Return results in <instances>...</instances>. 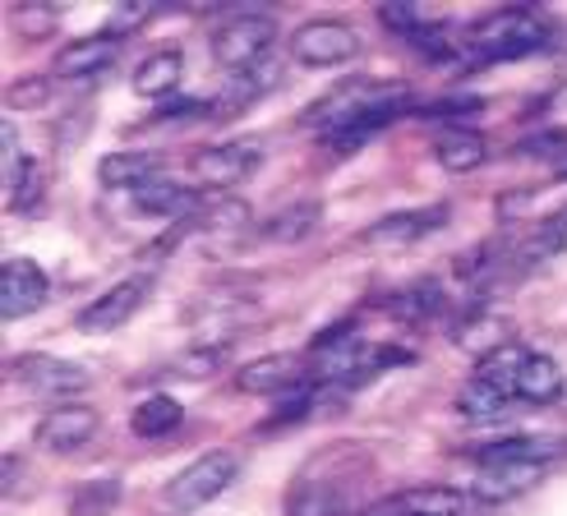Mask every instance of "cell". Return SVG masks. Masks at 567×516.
I'll list each match as a JSON object with an SVG mask.
<instances>
[{
	"label": "cell",
	"instance_id": "1",
	"mask_svg": "<svg viewBox=\"0 0 567 516\" xmlns=\"http://www.w3.org/2000/svg\"><path fill=\"white\" fill-rule=\"evenodd\" d=\"M549 47V23L526 10V6H507L494 10L485 19H475L462 38V55L475 65H489V61H522V55H535Z\"/></svg>",
	"mask_w": 567,
	"mask_h": 516
},
{
	"label": "cell",
	"instance_id": "2",
	"mask_svg": "<svg viewBox=\"0 0 567 516\" xmlns=\"http://www.w3.org/2000/svg\"><path fill=\"white\" fill-rule=\"evenodd\" d=\"M396 102H411V93L402 89V83L351 79V83H342V89H332L328 97H319L315 106H309L305 116H300V125L323 130V134H337V130H347L351 121L370 116V111H379V106H396Z\"/></svg>",
	"mask_w": 567,
	"mask_h": 516
},
{
	"label": "cell",
	"instance_id": "3",
	"mask_svg": "<svg viewBox=\"0 0 567 516\" xmlns=\"http://www.w3.org/2000/svg\"><path fill=\"white\" fill-rule=\"evenodd\" d=\"M236 475H240V456L236 452H204L181 475H172V484H166V503L181 507V512L208 507L213 498H221L226 489H231Z\"/></svg>",
	"mask_w": 567,
	"mask_h": 516
},
{
	"label": "cell",
	"instance_id": "4",
	"mask_svg": "<svg viewBox=\"0 0 567 516\" xmlns=\"http://www.w3.org/2000/svg\"><path fill=\"white\" fill-rule=\"evenodd\" d=\"M272 42H277V19H268V14H236V19H226L213 33V55H217V65L240 74V70L264 65Z\"/></svg>",
	"mask_w": 567,
	"mask_h": 516
},
{
	"label": "cell",
	"instance_id": "5",
	"mask_svg": "<svg viewBox=\"0 0 567 516\" xmlns=\"http://www.w3.org/2000/svg\"><path fill=\"white\" fill-rule=\"evenodd\" d=\"M287 51H291V61L305 65V70H332V65H347L360 51V38H355V28L342 23V19H309L291 33Z\"/></svg>",
	"mask_w": 567,
	"mask_h": 516
},
{
	"label": "cell",
	"instance_id": "6",
	"mask_svg": "<svg viewBox=\"0 0 567 516\" xmlns=\"http://www.w3.org/2000/svg\"><path fill=\"white\" fill-rule=\"evenodd\" d=\"M264 162V138H231V143H213V148L204 153H194L189 157V171H194V180L204 185V189H236L240 180H249L254 171H259Z\"/></svg>",
	"mask_w": 567,
	"mask_h": 516
},
{
	"label": "cell",
	"instance_id": "7",
	"mask_svg": "<svg viewBox=\"0 0 567 516\" xmlns=\"http://www.w3.org/2000/svg\"><path fill=\"white\" fill-rule=\"evenodd\" d=\"M364 364H370V347L355 332H323L309 347V379L319 388L328 383H364Z\"/></svg>",
	"mask_w": 567,
	"mask_h": 516
},
{
	"label": "cell",
	"instance_id": "8",
	"mask_svg": "<svg viewBox=\"0 0 567 516\" xmlns=\"http://www.w3.org/2000/svg\"><path fill=\"white\" fill-rule=\"evenodd\" d=\"M10 374L38 396H74L93 383V369L61 355H19L10 360Z\"/></svg>",
	"mask_w": 567,
	"mask_h": 516
},
{
	"label": "cell",
	"instance_id": "9",
	"mask_svg": "<svg viewBox=\"0 0 567 516\" xmlns=\"http://www.w3.org/2000/svg\"><path fill=\"white\" fill-rule=\"evenodd\" d=\"M47 296H51V281L33 258H6V264H0V313H6L10 323L38 313L47 305Z\"/></svg>",
	"mask_w": 567,
	"mask_h": 516
},
{
	"label": "cell",
	"instance_id": "10",
	"mask_svg": "<svg viewBox=\"0 0 567 516\" xmlns=\"http://www.w3.org/2000/svg\"><path fill=\"white\" fill-rule=\"evenodd\" d=\"M153 296V277H130V281H116L111 291H102L89 309H79V328L83 332H111L130 323L138 309H144V300Z\"/></svg>",
	"mask_w": 567,
	"mask_h": 516
},
{
	"label": "cell",
	"instance_id": "11",
	"mask_svg": "<svg viewBox=\"0 0 567 516\" xmlns=\"http://www.w3.org/2000/svg\"><path fill=\"white\" fill-rule=\"evenodd\" d=\"M447 226V208L434 204V208H406V213H388L379 217L370 231H364V245L370 249H406L424 236H434Z\"/></svg>",
	"mask_w": 567,
	"mask_h": 516
},
{
	"label": "cell",
	"instance_id": "12",
	"mask_svg": "<svg viewBox=\"0 0 567 516\" xmlns=\"http://www.w3.org/2000/svg\"><path fill=\"white\" fill-rule=\"evenodd\" d=\"M480 471H494V466H554L558 456H567V438L554 434H517V438H503L489 447H475L471 452Z\"/></svg>",
	"mask_w": 567,
	"mask_h": 516
},
{
	"label": "cell",
	"instance_id": "13",
	"mask_svg": "<svg viewBox=\"0 0 567 516\" xmlns=\"http://www.w3.org/2000/svg\"><path fill=\"white\" fill-rule=\"evenodd\" d=\"M305 383H309V374L296 355H259L236 369V388L245 396H287Z\"/></svg>",
	"mask_w": 567,
	"mask_h": 516
},
{
	"label": "cell",
	"instance_id": "14",
	"mask_svg": "<svg viewBox=\"0 0 567 516\" xmlns=\"http://www.w3.org/2000/svg\"><path fill=\"white\" fill-rule=\"evenodd\" d=\"M93 434H97V411L93 406H51L33 429V443L42 452H74Z\"/></svg>",
	"mask_w": 567,
	"mask_h": 516
},
{
	"label": "cell",
	"instance_id": "15",
	"mask_svg": "<svg viewBox=\"0 0 567 516\" xmlns=\"http://www.w3.org/2000/svg\"><path fill=\"white\" fill-rule=\"evenodd\" d=\"M434 157L443 171H452V176H471V171H480L489 162V138L471 125H447L434 138Z\"/></svg>",
	"mask_w": 567,
	"mask_h": 516
},
{
	"label": "cell",
	"instance_id": "16",
	"mask_svg": "<svg viewBox=\"0 0 567 516\" xmlns=\"http://www.w3.org/2000/svg\"><path fill=\"white\" fill-rule=\"evenodd\" d=\"M277 79H281V65H272V61L254 65V70H240L236 79H226V89L213 97V121H226V116H236V111L254 106L264 93L277 89Z\"/></svg>",
	"mask_w": 567,
	"mask_h": 516
},
{
	"label": "cell",
	"instance_id": "17",
	"mask_svg": "<svg viewBox=\"0 0 567 516\" xmlns=\"http://www.w3.org/2000/svg\"><path fill=\"white\" fill-rule=\"evenodd\" d=\"M116 47H121V38H111L106 28L97 38H79V42L55 51V74L61 79H93V74H102L111 61H116Z\"/></svg>",
	"mask_w": 567,
	"mask_h": 516
},
{
	"label": "cell",
	"instance_id": "18",
	"mask_svg": "<svg viewBox=\"0 0 567 516\" xmlns=\"http://www.w3.org/2000/svg\"><path fill=\"white\" fill-rule=\"evenodd\" d=\"M134 204L153 213V217H176V221H194L198 208H204V198H198L194 189L176 185L172 176H153L148 185H138L134 189Z\"/></svg>",
	"mask_w": 567,
	"mask_h": 516
},
{
	"label": "cell",
	"instance_id": "19",
	"mask_svg": "<svg viewBox=\"0 0 567 516\" xmlns=\"http://www.w3.org/2000/svg\"><path fill=\"white\" fill-rule=\"evenodd\" d=\"M452 341H457L466 355L485 360V355L503 351L507 341H513V328H507V319L498 309H475V313H466V319L457 323V337H452Z\"/></svg>",
	"mask_w": 567,
	"mask_h": 516
},
{
	"label": "cell",
	"instance_id": "20",
	"mask_svg": "<svg viewBox=\"0 0 567 516\" xmlns=\"http://www.w3.org/2000/svg\"><path fill=\"white\" fill-rule=\"evenodd\" d=\"M388 512L396 516H462L466 512V494L447 489V484H415L388 498Z\"/></svg>",
	"mask_w": 567,
	"mask_h": 516
},
{
	"label": "cell",
	"instance_id": "21",
	"mask_svg": "<svg viewBox=\"0 0 567 516\" xmlns=\"http://www.w3.org/2000/svg\"><path fill=\"white\" fill-rule=\"evenodd\" d=\"M319 221H323V204H319V198H300V204L272 213L259 226V236L272 240V245H300V240H309V236L319 231Z\"/></svg>",
	"mask_w": 567,
	"mask_h": 516
},
{
	"label": "cell",
	"instance_id": "22",
	"mask_svg": "<svg viewBox=\"0 0 567 516\" xmlns=\"http://www.w3.org/2000/svg\"><path fill=\"white\" fill-rule=\"evenodd\" d=\"M545 471H549V466H494V471H480L475 484H471V498H480V503H513V498H522Z\"/></svg>",
	"mask_w": 567,
	"mask_h": 516
},
{
	"label": "cell",
	"instance_id": "23",
	"mask_svg": "<svg viewBox=\"0 0 567 516\" xmlns=\"http://www.w3.org/2000/svg\"><path fill=\"white\" fill-rule=\"evenodd\" d=\"M563 388H567V379H563V369H558V360H549V355H526V364H522V374H517V401H526V406H549V401H558L563 396Z\"/></svg>",
	"mask_w": 567,
	"mask_h": 516
},
{
	"label": "cell",
	"instance_id": "24",
	"mask_svg": "<svg viewBox=\"0 0 567 516\" xmlns=\"http://www.w3.org/2000/svg\"><path fill=\"white\" fill-rule=\"evenodd\" d=\"M351 507V494L337 489L332 479H296L287 498V516H342Z\"/></svg>",
	"mask_w": 567,
	"mask_h": 516
},
{
	"label": "cell",
	"instance_id": "25",
	"mask_svg": "<svg viewBox=\"0 0 567 516\" xmlns=\"http://www.w3.org/2000/svg\"><path fill=\"white\" fill-rule=\"evenodd\" d=\"M157 176V157L153 153H106L97 162V180L102 189H138Z\"/></svg>",
	"mask_w": 567,
	"mask_h": 516
},
{
	"label": "cell",
	"instance_id": "26",
	"mask_svg": "<svg viewBox=\"0 0 567 516\" xmlns=\"http://www.w3.org/2000/svg\"><path fill=\"white\" fill-rule=\"evenodd\" d=\"M181 51H153L148 61H138L134 70V93L138 97H172L181 89Z\"/></svg>",
	"mask_w": 567,
	"mask_h": 516
},
{
	"label": "cell",
	"instance_id": "27",
	"mask_svg": "<svg viewBox=\"0 0 567 516\" xmlns=\"http://www.w3.org/2000/svg\"><path fill=\"white\" fill-rule=\"evenodd\" d=\"M181 420H185L181 401L166 396V392H157V396H148L144 406L134 411V434H138V438H166L172 429H181Z\"/></svg>",
	"mask_w": 567,
	"mask_h": 516
},
{
	"label": "cell",
	"instance_id": "28",
	"mask_svg": "<svg viewBox=\"0 0 567 516\" xmlns=\"http://www.w3.org/2000/svg\"><path fill=\"white\" fill-rule=\"evenodd\" d=\"M221 364H226V347H213V341H194V347H185L181 355L166 360V374L198 383V379H213Z\"/></svg>",
	"mask_w": 567,
	"mask_h": 516
},
{
	"label": "cell",
	"instance_id": "29",
	"mask_svg": "<svg viewBox=\"0 0 567 516\" xmlns=\"http://www.w3.org/2000/svg\"><path fill=\"white\" fill-rule=\"evenodd\" d=\"M406 111V102H396V106H379V111H370V116H360V121H351L347 130H337V134H328V148L332 153H355L360 143H370L379 130H388L396 116Z\"/></svg>",
	"mask_w": 567,
	"mask_h": 516
},
{
	"label": "cell",
	"instance_id": "30",
	"mask_svg": "<svg viewBox=\"0 0 567 516\" xmlns=\"http://www.w3.org/2000/svg\"><path fill=\"white\" fill-rule=\"evenodd\" d=\"M507 401H513V392H503L498 383H485V379L471 374V383L457 392V415H466V420H494V415L507 411Z\"/></svg>",
	"mask_w": 567,
	"mask_h": 516
},
{
	"label": "cell",
	"instance_id": "31",
	"mask_svg": "<svg viewBox=\"0 0 567 516\" xmlns=\"http://www.w3.org/2000/svg\"><path fill=\"white\" fill-rule=\"evenodd\" d=\"M526 347H522V341H507V347L503 351H494V355H485V360H480L475 364V379H485V383H498L503 392H513L517 388V374H522V364H526ZM517 396V392H513Z\"/></svg>",
	"mask_w": 567,
	"mask_h": 516
},
{
	"label": "cell",
	"instance_id": "32",
	"mask_svg": "<svg viewBox=\"0 0 567 516\" xmlns=\"http://www.w3.org/2000/svg\"><path fill=\"white\" fill-rule=\"evenodd\" d=\"M0 148H6V157H0V162H6V176H0V180H6V204H14V198L23 194V185L33 180V162H28L23 148H19L14 121L0 125Z\"/></svg>",
	"mask_w": 567,
	"mask_h": 516
},
{
	"label": "cell",
	"instance_id": "33",
	"mask_svg": "<svg viewBox=\"0 0 567 516\" xmlns=\"http://www.w3.org/2000/svg\"><path fill=\"white\" fill-rule=\"evenodd\" d=\"M121 503V479H89L70 498V516H106Z\"/></svg>",
	"mask_w": 567,
	"mask_h": 516
},
{
	"label": "cell",
	"instance_id": "34",
	"mask_svg": "<svg viewBox=\"0 0 567 516\" xmlns=\"http://www.w3.org/2000/svg\"><path fill=\"white\" fill-rule=\"evenodd\" d=\"M194 221H208V231H240V226H249V204L231 194H217V198H204Z\"/></svg>",
	"mask_w": 567,
	"mask_h": 516
},
{
	"label": "cell",
	"instance_id": "35",
	"mask_svg": "<svg viewBox=\"0 0 567 516\" xmlns=\"http://www.w3.org/2000/svg\"><path fill=\"white\" fill-rule=\"evenodd\" d=\"M379 23L392 28V33H402V38H420L424 28H434L430 14H424V6H415V0H388V6H379Z\"/></svg>",
	"mask_w": 567,
	"mask_h": 516
},
{
	"label": "cell",
	"instance_id": "36",
	"mask_svg": "<svg viewBox=\"0 0 567 516\" xmlns=\"http://www.w3.org/2000/svg\"><path fill=\"white\" fill-rule=\"evenodd\" d=\"M392 309L406 313V319H430V313L443 309L439 281H415V286H406V291H396V296H392Z\"/></svg>",
	"mask_w": 567,
	"mask_h": 516
},
{
	"label": "cell",
	"instance_id": "37",
	"mask_svg": "<svg viewBox=\"0 0 567 516\" xmlns=\"http://www.w3.org/2000/svg\"><path fill=\"white\" fill-rule=\"evenodd\" d=\"M55 19H61V14H55V6H38V0H33V6H19L14 10V28H19V38H47V33H55Z\"/></svg>",
	"mask_w": 567,
	"mask_h": 516
},
{
	"label": "cell",
	"instance_id": "38",
	"mask_svg": "<svg viewBox=\"0 0 567 516\" xmlns=\"http://www.w3.org/2000/svg\"><path fill=\"white\" fill-rule=\"evenodd\" d=\"M153 14H157L153 0H134V6H116V10H111V19H106V33H111V38L138 33V28H144Z\"/></svg>",
	"mask_w": 567,
	"mask_h": 516
},
{
	"label": "cell",
	"instance_id": "39",
	"mask_svg": "<svg viewBox=\"0 0 567 516\" xmlns=\"http://www.w3.org/2000/svg\"><path fill=\"white\" fill-rule=\"evenodd\" d=\"M51 97V79H38V74H28V79H19V83H10L6 89V106L14 111H28V106H42Z\"/></svg>",
	"mask_w": 567,
	"mask_h": 516
},
{
	"label": "cell",
	"instance_id": "40",
	"mask_svg": "<svg viewBox=\"0 0 567 516\" xmlns=\"http://www.w3.org/2000/svg\"><path fill=\"white\" fill-rule=\"evenodd\" d=\"M558 176H567V157H563V162H558Z\"/></svg>",
	"mask_w": 567,
	"mask_h": 516
}]
</instances>
